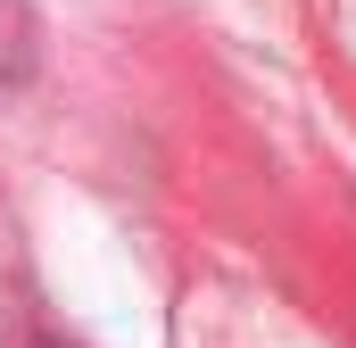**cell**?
Masks as SVG:
<instances>
[{
    "label": "cell",
    "instance_id": "1",
    "mask_svg": "<svg viewBox=\"0 0 356 348\" xmlns=\"http://www.w3.org/2000/svg\"><path fill=\"white\" fill-rule=\"evenodd\" d=\"M0 50H8V0H0Z\"/></svg>",
    "mask_w": 356,
    "mask_h": 348
}]
</instances>
